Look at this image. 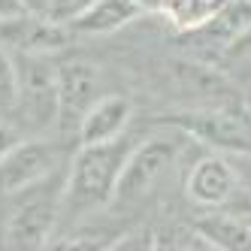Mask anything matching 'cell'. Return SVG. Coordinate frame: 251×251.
<instances>
[{"mask_svg":"<svg viewBox=\"0 0 251 251\" xmlns=\"http://www.w3.org/2000/svg\"><path fill=\"white\" fill-rule=\"evenodd\" d=\"M94 3H97V0H51L49 9H46V19H49L51 25L70 27L73 22H79Z\"/></svg>","mask_w":251,"mask_h":251,"instance_id":"cell-17","label":"cell"},{"mask_svg":"<svg viewBox=\"0 0 251 251\" xmlns=\"http://www.w3.org/2000/svg\"><path fill=\"white\" fill-rule=\"evenodd\" d=\"M178 154V142L173 136H149L139 139L127 164L121 170L118 188H115V206H133L154 191V185L164 178Z\"/></svg>","mask_w":251,"mask_h":251,"instance_id":"cell-5","label":"cell"},{"mask_svg":"<svg viewBox=\"0 0 251 251\" xmlns=\"http://www.w3.org/2000/svg\"><path fill=\"white\" fill-rule=\"evenodd\" d=\"M67 176L58 170L43 185L12 197V206L3 218V248L6 251H43L61 224Z\"/></svg>","mask_w":251,"mask_h":251,"instance_id":"cell-2","label":"cell"},{"mask_svg":"<svg viewBox=\"0 0 251 251\" xmlns=\"http://www.w3.org/2000/svg\"><path fill=\"white\" fill-rule=\"evenodd\" d=\"M239 188V176L230 167V160L221 154H203L200 160H194V167L188 170L185 178V197L188 203L200 209H218L224 206Z\"/></svg>","mask_w":251,"mask_h":251,"instance_id":"cell-9","label":"cell"},{"mask_svg":"<svg viewBox=\"0 0 251 251\" xmlns=\"http://www.w3.org/2000/svg\"><path fill=\"white\" fill-rule=\"evenodd\" d=\"M227 3L230 0H167L160 15L178 33H194V30L209 27L224 12Z\"/></svg>","mask_w":251,"mask_h":251,"instance_id":"cell-14","label":"cell"},{"mask_svg":"<svg viewBox=\"0 0 251 251\" xmlns=\"http://www.w3.org/2000/svg\"><path fill=\"white\" fill-rule=\"evenodd\" d=\"M70 30L61 25H51L43 15H12L0 22V46L12 55H55L67 49Z\"/></svg>","mask_w":251,"mask_h":251,"instance_id":"cell-8","label":"cell"},{"mask_svg":"<svg viewBox=\"0 0 251 251\" xmlns=\"http://www.w3.org/2000/svg\"><path fill=\"white\" fill-rule=\"evenodd\" d=\"M22 3L19 0H0V22L3 19H12V15H22Z\"/></svg>","mask_w":251,"mask_h":251,"instance_id":"cell-21","label":"cell"},{"mask_svg":"<svg viewBox=\"0 0 251 251\" xmlns=\"http://www.w3.org/2000/svg\"><path fill=\"white\" fill-rule=\"evenodd\" d=\"M133 118V103L124 94H103L79 124V146H103L127 133Z\"/></svg>","mask_w":251,"mask_h":251,"instance_id":"cell-10","label":"cell"},{"mask_svg":"<svg viewBox=\"0 0 251 251\" xmlns=\"http://www.w3.org/2000/svg\"><path fill=\"white\" fill-rule=\"evenodd\" d=\"M157 124H170L182 133H191L194 139L206 142L212 149L251 154V112L239 106H194V109H178L157 115Z\"/></svg>","mask_w":251,"mask_h":251,"instance_id":"cell-3","label":"cell"},{"mask_svg":"<svg viewBox=\"0 0 251 251\" xmlns=\"http://www.w3.org/2000/svg\"><path fill=\"white\" fill-rule=\"evenodd\" d=\"M136 142L124 133L103 146H79L67 167V188L61 203V224L76 227L88 215L115 203V188Z\"/></svg>","mask_w":251,"mask_h":251,"instance_id":"cell-1","label":"cell"},{"mask_svg":"<svg viewBox=\"0 0 251 251\" xmlns=\"http://www.w3.org/2000/svg\"><path fill=\"white\" fill-rule=\"evenodd\" d=\"M115 221H106V224H76L70 227L67 233H58L43 251H109L124 233H130L133 227H112Z\"/></svg>","mask_w":251,"mask_h":251,"instance_id":"cell-12","label":"cell"},{"mask_svg":"<svg viewBox=\"0 0 251 251\" xmlns=\"http://www.w3.org/2000/svg\"><path fill=\"white\" fill-rule=\"evenodd\" d=\"M22 139H25V133L19 130V124H15V121H0V160L19 146Z\"/></svg>","mask_w":251,"mask_h":251,"instance_id":"cell-19","label":"cell"},{"mask_svg":"<svg viewBox=\"0 0 251 251\" xmlns=\"http://www.w3.org/2000/svg\"><path fill=\"white\" fill-rule=\"evenodd\" d=\"M58 67V130L76 133L88 109L103 97L100 94V70L85 58H64L55 61Z\"/></svg>","mask_w":251,"mask_h":251,"instance_id":"cell-6","label":"cell"},{"mask_svg":"<svg viewBox=\"0 0 251 251\" xmlns=\"http://www.w3.org/2000/svg\"><path fill=\"white\" fill-rule=\"evenodd\" d=\"M61 170L58 149L46 139H22L3 160H0V197H15L43 185Z\"/></svg>","mask_w":251,"mask_h":251,"instance_id":"cell-7","label":"cell"},{"mask_svg":"<svg viewBox=\"0 0 251 251\" xmlns=\"http://www.w3.org/2000/svg\"><path fill=\"white\" fill-rule=\"evenodd\" d=\"M142 9L133 0H97L79 22H73L67 30L82 33V37H103V33H115L121 27H127L133 19H139Z\"/></svg>","mask_w":251,"mask_h":251,"instance_id":"cell-11","label":"cell"},{"mask_svg":"<svg viewBox=\"0 0 251 251\" xmlns=\"http://www.w3.org/2000/svg\"><path fill=\"white\" fill-rule=\"evenodd\" d=\"M19 97H15L12 115L15 124L27 130L58 127V67L49 55H19Z\"/></svg>","mask_w":251,"mask_h":251,"instance_id":"cell-4","label":"cell"},{"mask_svg":"<svg viewBox=\"0 0 251 251\" xmlns=\"http://www.w3.org/2000/svg\"><path fill=\"white\" fill-rule=\"evenodd\" d=\"M154 251H218L194 224H167L154 230Z\"/></svg>","mask_w":251,"mask_h":251,"instance_id":"cell-15","label":"cell"},{"mask_svg":"<svg viewBox=\"0 0 251 251\" xmlns=\"http://www.w3.org/2000/svg\"><path fill=\"white\" fill-rule=\"evenodd\" d=\"M133 3L142 9V15H146V12H164V3H167V0H133Z\"/></svg>","mask_w":251,"mask_h":251,"instance_id":"cell-22","label":"cell"},{"mask_svg":"<svg viewBox=\"0 0 251 251\" xmlns=\"http://www.w3.org/2000/svg\"><path fill=\"white\" fill-rule=\"evenodd\" d=\"M15 97H19V70H15L12 51L0 46V112L15 109Z\"/></svg>","mask_w":251,"mask_h":251,"instance_id":"cell-16","label":"cell"},{"mask_svg":"<svg viewBox=\"0 0 251 251\" xmlns=\"http://www.w3.org/2000/svg\"><path fill=\"white\" fill-rule=\"evenodd\" d=\"M218 251H251V221L233 218V215L206 212L191 221Z\"/></svg>","mask_w":251,"mask_h":251,"instance_id":"cell-13","label":"cell"},{"mask_svg":"<svg viewBox=\"0 0 251 251\" xmlns=\"http://www.w3.org/2000/svg\"><path fill=\"white\" fill-rule=\"evenodd\" d=\"M19 3H22L25 12H30V15H43V19H46V9H49L51 0H19Z\"/></svg>","mask_w":251,"mask_h":251,"instance_id":"cell-20","label":"cell"},{"mask_svg":"<svg viewBox=\"0 0 251 251\" xmlns=\"http://www.w3.org/2000/svg\"><path fill=\"white\" fill-rule=\"evenodd\" d=\"M109 251H154V230L133 227L130 233H124Z\"/></svg>","mask_w":251,"mask_h":251,"instance_id":"cell-18","label":"cell"}]
</instances>
